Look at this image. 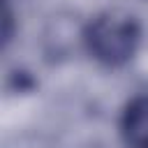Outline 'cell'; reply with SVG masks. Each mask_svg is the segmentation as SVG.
Returning <instances> with one entry per match:
<instances>
[{
	"label": "cell",
	"mask_w": 148,
	"mask_h": 148,
	"mask_svg": "<svg viewBox=\"0 0 148 148\" xmlns=\"http://www.w3.org/2000/svg\"><path fill=\"white\" fill-rule=\"evenodd\" d=\"M139 25L130 14L104 12L86 28V46L104 65L127 62L139 46Z\"/></svg>",
	"instance_id": "6da1fadb"
},
{
	"label": "cell",
	"mask_w": 148,
	"mask_h": 148,
	"mask_svg": "<svg viewBox=\"0 0 148 148\" xmlns=\"http://www.w3.org/2000/svg\"><path fill=\"white\" fill-rule=\"evenodd\" d=\"M120 127L130 148H148V95L134 97L125 106Z\"/></svg>",
	"instance_id": "7a4b0ae2"
}]
</instances>
